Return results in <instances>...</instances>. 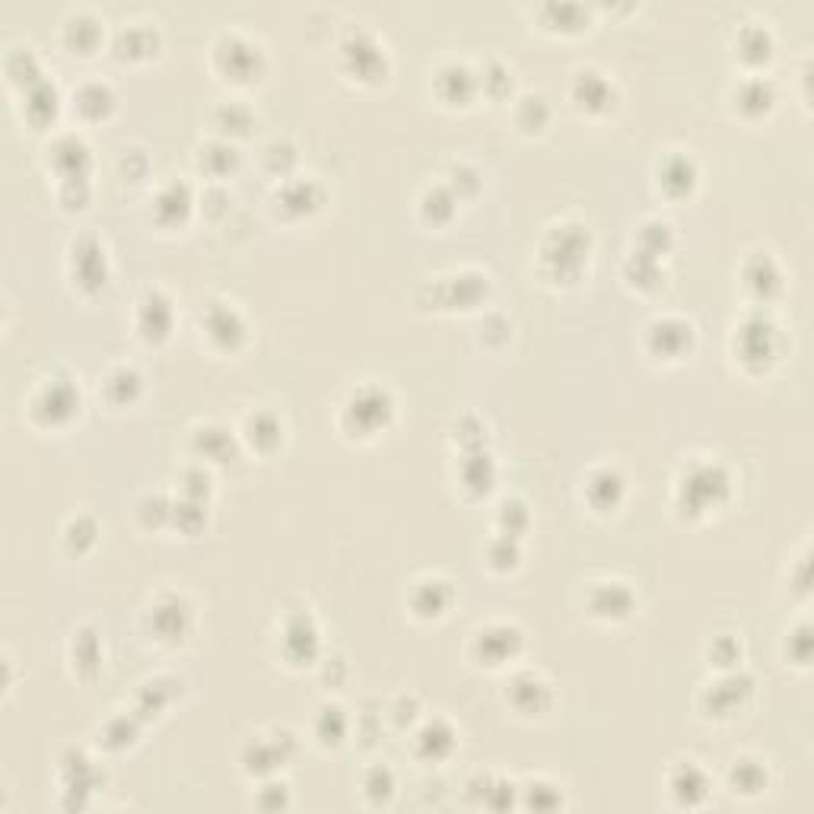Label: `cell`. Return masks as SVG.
<instances>
[{"mask_svg":"<svg viewBox=\"0 0 814 814\" xmlns=\"http://www.w3.org/2000/svg\"><path fill=\"white\" fill-rule=\"evenodd\" d=\"M592 254V232L583 223L563 220L557 227H551L541 239V274L554 283H573L583 274Z\"/></svg>","mask_w":814,"mask_h":814,"instance_id":"6da1fadb","label":"cell"},{"mask_svg":"<svg viewBox=\"0 0 814 814\" xmlns=\"http://www.w3.org/2000/svg\"><path fill=\"white\" fill-rule=\"evenodd\" d=\"M732 493V474L719 461H690L675 481V507L690 519H700L719 509Z\"/></svg>","mask_w":814,"mask_h":814,"instance_id":"7a4b0ae2","label":"cell"},{"mask_svg":"<svg viewBox=\"0 0 814 814\" xmlns=\"http://www.w3.org/2000/svg\"><path fill=\"white\" fill-rule=\"evenodd\" d=\"M395 417V398L379 382H363L347 392L344 405L337 410V427L354 439L379 436Z\"/></svg>","mask_w":814,"mask_h":814,"instance_id":"3957f363","label":"cell"},{"mask_svg":"<svg viewBox=\"0 0 814 814\" xmlns=\"http://www.w3.org/2000/svg\"><path fill=\"white\" fill-rule=\"evenodd\" d=\"M732 354L748 373H766L783 354V334L776 322L763 312L744 315L732 334Z\"/></svg>","mask_w":814,"mask_h":814,"instance_id":"277c9868","label":"cell"},{"mask_svg":"<svg viewBox=\"0 0 814 814\" xmlns=\"http://www.w3.org/2000/svg\"><path fill=\"white\" fill-rule=\"evenodd\" d=\"M25 414L35 427H64L80 414V388L67 376H49L42 379L25 398Z\"/></svg>","mask_w":814,"mask_h":814,"instance_id":"5b68a950","label":"cell"},{"mask_svg":"<svg viewBox=\"0 0 814 814\" xmlns=\"http://www.w3.org/2000/svg\"><path fill=\"white\" fill-rule=\"evenodd\" d=\"M300 751V741L290 729H271L268 735H252L246 741L239 763H242V773L249 780H268V776H278L286 763L296 758Z\"/></svg>","mask_w":814,"mask_h":814,"instance_id":"8992f818","label":"cell"},{"mask_svg":"<svg viewBox=\"0 0 814 814\" xmlns=\"http://www.w3.org/2000/svg\"><path fill=\"white\" fill-rule=\"evenodd\" d=\"M522 649H525V634L509 620L481 624L471 630L468 639V656L481 668H507L522 656Z\"/></svg>","mask_w":814,"mask_h":814,"instance_id":"52a82bcc","label":"cell"},{"mask_svg":"<svg viewBox=\"0 0 814 814\" xmlns=\"http://www.w3.org/2000/svg\"><path fill=\"white\" fill-rule=\"evenodd\" d=\"M754 697V678L741 668H729L719 671L712 681L700 687L697 693V707L710 719H732L744 710V703Z\"/></svg>","mask_w":814,"mask_h":814,"instance_id":"ba28073f","label":"cell"},{"mask_svg":"<svg viewBox=\"0 0 814 814\" xmlns=\"http://www.w3.org/2000/svg\"><path fill=\"white\" fill-rule=\"evenodd\" d=\"M201 337L220 354H232L246 344L249 322L239 312V305L223 296H210L201 309Z\"/></svg>","mask_w":814,"mask_h":814,"instance_id":"9c48e42d","label":"cell"},{"mask_svg":"<svg viewBox=\"0 0 814 814\" xmlns=\"http://www.w3.org/2000/svg\"><path fill=\"white\" fill-rule=\"evenodd\" d=\"M213 71L229 83H252L264 71V54L252 39L239 32H223L213 42Z\"/></svg>","mask_w":814,"mask_h":814,"instance_id":"30bf717a","label":"cell"},{"mask_svg":"<svg viewBox=\"0 0 814 814\" xmlns=\"http://www.w3.org/2000/svg\"><path fill=\"white\" fill-rule=\"evenodd\" d=\"M67 274L74 280L76 290H83V293H100L105 286V280H108V254H105V246L93 232H83L71 242Z\"/></svg>","mask_w":814,"mask_h":814,"instance_id":"8fae6325","label":"cell"},{"mask_svg":"<svg viewBox=\"0 0 814 814\" xmlns=\"http://www.w3.org/2000/svg\"><path fill=\"white\" fill-rule=\"evenodd\" d=\"M144 620H147V630L153 634V639L176 646V643H181L185 636L191 634L195 614H191V605L178 592H159L150 602L147 614H144Z\"/></svg>","mask_w":814,"mask_h":814,"instance_id":"7c38bea8","label":"cell"},{"mask_svg":"<svg viewBox=\"0 0 814 814\" xmlns=\"http://www.w3.org/2000/svg\"><path fill=\"white\" fill-rule=\"evenodd\" d=\"M693 337L697 334H693V325L687 319H681V315H659V319H653L643 328V347H646L649 356L671 363V359H681V356L690 354Z\"/></svg>","mask_w":814,"mask_h":814,"instance_id":"4fadbf2b","label":"cell"},{"mask_svg":"<svg viewBox=\"0 0 814 814\" xmlns=\"http://www.w3.org/2000/svg\"><path fill=\"white\" fill-rule=\"evenodd\" d=\"M665 786H668V795L678 808H703L712 795V776L700 761L681 758L668 766Z\"/></svg>","mask_w":814,"mask_h":814,"instance_id":"5bb4252c","label":"cell"},{"mask_svg":"<svg viewBox=\"0 0 814 814\" xmlns=\"http://www.w3.org/2000/svg\"><path fill=\"white\" fill-rule=\"evenodd\" d=\"M410 751L420 763H449L458 751V729L446 719V716H430L424 722H417L414 735H410Z\"/></svg>","mask_w":814,"mask_h":814,"instance_id":"9a60e30c","label":"cell"},{"mask_svg":"<svg viewBox=\"0 0 814 814\" xmlns=\"http://www.w3.org/2000/svg\"><path fill=\"white\" fill-rule=\"evenodd\" d=\"M173 325H176V305H173V300L166 296V290L147 286L140 293V300H137V309H134L137 337L147 341V344H163V341H169Z\"/></svg>","mask_w":814,"mask_h":814,"instance_id":"2e32d148","label":"cell"},{"mask_svg":"<svg viewBox=\"0 0 814 814\" xmlns=\"http://www.w3.org/2000/svg\"><path fill=\"white\" fill-rule=\"evenodd\" d=\"M585 610L595 620L605 624H620L636 610V595L630 583L624 580H602V583H588L585 592Z\"/></svg>","mask_w":814,"mask_h":814,"instance_id":"e0dca14e","label":"cell"},{"mask_svg":"<svg viewBox=\"0 0 814 814\" xmlns=\"http://www.w3.org/2000/svg\"><path fill=\"white\" fill-rule=\"evenodd\" d=\"M503 697H507L509 707L515 710V716H522V719L544 716L554 707V687L547 685V678L538 675V671H515L509 678Z\"/></svg>","mask_w":814,"mask_h":814,"instance_id":"ac0fdd59","label":"cell"},{"mask_svg":"<svg viewBox=\"0 0 814 814\" xmlns=\"http://www.w3.org/2000/svg\"><path fill=\"white\" fill-rule=\"evenodd\" d=\"M280 653H283L286 665H309V661L319 659L322 643H319V627H315L309 610H296V614L283 617Z\"/></svg>","mask_w":814,"mask_h":814,"instance_id":"d6986e66","label":"cell"},{"mask_svg":"<svg viewBox=\"0 0 814 814\" xmlns=\"http://www.w3.org/2000/svg\"><path fill=\"white\" fill-rule=\"evenodd\" d=\"M570 100L583 112V115H608L617 102V86L610 83L608 74L595 71V67H580L570 83Z\"/></svg>","mask_w":814,"mask_h":814,"instance_id":"ffe728a7","label":"cell"},{"mask_svg":"<svg viewBox=\"0 0 814 814\" xmlns=\"http://www.w3.org/2000/svg\"><path fill=\"white\" fill-rule=\"evenodd\" d=\"M341 58L347 64V74L356 76V80H379L388 71L385 49L376 42V35L366 32V29H356L341 42Z\"/></svg>","mask_w":814,"mask_h":814,"instance_id":"44dd1931","label":"cell"},{"mask_svg":"<svg viewBox=\"0 0 814 814\" xmlns=\"http://www.w3.org/2000/svg\"><path fill=\"white\" fill-rule=\"evenodd\" d=\"M58 776H61V799L74 795V802L67 808H86L90 805V795L100 786L96 761L90 754H83V751H67L61 758Z\"/></svg>","mask_w":814,"mask_h":814,"instance_id":"7402d4cb","label":"cell"},{"mask_svg":"<svg viewBox=\"0 0 814 814\" xmlns=\"http://www.w3.org/2000/svg\"><path fill=\"white\" fill-rule=\"evenodd\" d=\"M274 204H278V213H283L286 220H305L325 207V188L312 176H290L280 181Z\"/></svg>","mask_w":814,"mask_h":814,"instance_id":"603a6c76","label":"cell"},{"mask_svg":"<svg viewBox=\"0 0 814 814\" xmlns=\"http://www.w3.org/2000/svg\"><path fill=\"white\" fill-rule=\"evenodd\" d=\"M697 181H700V166L690 153H661V159L656 163V185L665 198H687L697 188Z\"/></svg>","mask_w":814,"mask_h":814,"instance_id":"cb8c5ba5","label":"cell"},{"mask_svg":"<svg viewBox=\"0 0 814 814\" xmlns=\"http://www.w3.org/2000/svg\"><path fill=\"white\" fill-rule=\"evenodd\" d=\"M627 493V478L614 465H595L583 481V497L595 512H610L624 503Z\"/></svg>","mask_w":814,"mask_h":814,"instance_id":"d4e9b609","label":"cell"},{"mask_svg":"<svg viewBox=\"0 0 814 814\" xmlns=\"http://www.w3.org/2000/svg\"><path fill=\"white\" fill-rule=\"evenodd\" d=\"M741 283L744 290L754 296V300H773L780 290H783V271H780V261L770 252H751L741 264Z\"/></svg>","mask_w":814,"mask_h":814,"instance_id":"484cf974","label":"cell"},{"mask_svg":"<svg viewBox=\"0 0 814 814\" xmlns=\"http://www.w3.org/2000/svg\"><path fill=\"white\" fill-rule=\"evenodd\" d=\"M456 602V588L449 580L442 576H424L417 583L410 585V595H407V605L414 610V617L420 620H436L442 617L446 610L452 608Z\"/></svg>","mask_w":814,"mask_h":814,"instance_id":"4316f807","label":"cell"},{"mask_svg":"<svg viewBox=\"0 0 814 814\" xmlns=\"http://www.w3.org/2000/svg\"><path fill=\"white\" fill-rule=\"evenodd\" d=\"M432 90L446 105H468L478 96V74L461 61H446L432 76Z\"/></svg>","mask_w":814,"mask_h":814,"instance_id":"83f0119b","label":"cell"},{"mask_svg":"<svg viewBox=\"0 0 814 814\" xmlns=\"http://www.w3.org/2000/svg\"><path fill=\"white\" fill-rule=\"evenodd\" d=\"M49 166L58 178H86L90 169V147L80 134H61L49 144Z\"/></svg>","mask_w":814,"mask_h":814,"instance_id":"f1b7e54d","label":"cell"},{"mask_svg":"<svg viewBox=\"0 0 814 814\" xmlns=\"http://www.w3.org/2000/svg\"><path fill=\"white\" fill-rule=\"evenodd\" d=\"M726 786L729 792L735 795V799H744V802H751V799H761L766 786H770V770H766V763L758 761V758H751V754H741L735 761L729 763V770H726Z\"/></svg>","mask_w":814,"mask_h":814,"instance_id":"f546056e","label":"cell"},{"mask_svg":"<svg viewBox=\"0 0 814 814\" xmlns=\"http://www.w3.org/2000/svg\"><path fill=\"white\" fill-rule=\"evenodd\" d=\"M242 439L252 446L254 452L268 456L283 442V420L278 410L271 407H254L252 414H246L242 420Z\"/></svg>","mask_w":814,"mask_h":814,"instance_id":"4dcf8cb0","label":"cell"},{"mask_svg":"<svg viewBox=\"0 0 814 814\" xmlns=\"http://www.w3.org/2000/svg\"><path fill=\"white\" fill-rule=\"evenodd\" d=\"M71 102H74V115L80 122H102L115 112L118 96L105 80H86L76 86Z\"/></svg>","mask_w":814,"mask_h":814,"instance_id":"1f68e13d","label":"cell"},{"mask_svg":"<svg viewBox=\"0 0 814 814\" xmlns=\"http://www.w3.org/2000/svg\"><path fill=\"white\" fill-rule=\"evenodd\" d=\"M773 102H776V86L761 74H748L732 90V105L744 118H761L773 108Z\"/></svg>","mask_w":814,"mask_h":814,"instance_id":"d6a6232c","label":"cell"},{"mask_svg":"<svg viewBox=\"0 0 814 814\" xmlns=\"http://www.w3.org/2000/svg\"><path fill=\"white\" fill-rule=\"evenodd\" d=\"M191 207H195L191 188L185 181H166L153 198V220L159 227H176V223H185Z\"/></svg>","mask_w":814,"mask_h":814,"instance_id":"836d02e7","label":"cell"},{"mask_svg":"<svg viewBox=\"0 0 814 814\" xmlns=\"http://www.w3.org/2000/svg\"><path fill=\"white\" fill-rule=\"evenodd\" d=\"M497 481V465H493V456L487 449H461V458H458V483L481 497Z\"/></svg>","mask_w":814,"mask_h":814,"instance_id":"e575fe53","label":"cell"},{"mask_svg":"<svg viewBox=\"0 0 814 814\" xmlns=\"http://www.w3.org/2000/svg\"><path fill=\"white\" fill-rule=\"evenodd\" d=\"M100 392L102 398H105L112 407L134 405V401L140 398V392H144V376H140L134 366L118 363V366H112V369L102 376Z\"/></svg>","mask_w":814,"mask_h":814,"instance_id":"d590c367","label":"cell"},{"mask_svg":"<svg viewBox=\"0 0 814 814\" xmlns=\"http://www.w3.org/2000/svg\"><path fill=\"white\" fill-rule=\"evenodd\" d=\"M351 735V716L344 712L341 703H322L312 716V738L322 748H341L344 738Z\"/></svg>","mask_w":814,"mask_h":814,"instance_id":"8d00e7d4","label":"cell"},{"mask_svg":"<svg viewBox=\"0 0 814 814\" xmlns=\"http://www.w3.org/2000/svg\"><path fill=\"white\" fill-rule=\"evenodd\" d=\"M195 163H198V169H201L204 176L213 178V181H220V178H227L236 166H239V150H236V144L232 140H223V137H217V140H207L198 147L195 153Z\"/></svg>","mask_w":814,"mask_h":814,"instance_id":"74e56055","label":"cell"},{"mask_svg":"<svg viewBox=\"0 0 814 814\" xmlns=\"http://www.w3.org/2000/svg\"><path fill=\"white\" fill-rule=\"evenodd\" d=\"M436 283L446 286L439 305H474L487 293V274L481 271H461L452 278H439Z\"/></svg>","mask_w":814,"mask_h":814,"instance_id":"f35d334b","label":"cell"},{"mask_svg":"<svg viewBox=\"0 0 814 814\" xmlns=\"http://www.w3.org/2000/svg\"><path fill=\"white\" fill-rule=\"evenodd\" d=\"M398 792V780H395V770L388 763H373L363 770L359 776V795L366 799V805L373 808H385Z\"/></svg>","mask_w":814,"mask_h":814,"instance_id":"ab89813d","label":"cell"},{"mask_svg":"<svg viewBox=\"0 0 814 814\" xmlns=\"http://www.w3.org/2000/svg\"><path fill=\"white\" fill-rule=\"evenodd\" d=\"M71 661L83 678H93L102 668V636L96 627H76L71 636Z\"/></svg>","mask_w":814,"mask_h":814,"instance_id":"60d3db41","label":"cell"},{"mask_svg":"<svg viewBox=\"0 0 814 814\" xmlns=\"http://www.w3.org/2000/svg\"><path fill=\"white\" fill-rule=\"evenodd\" d=\"M458 198L456 191L442 181V185H427L420 201H417V210H420V220H427L432 227H442L456 217Z\"/></svg>","mask_w":814,"mask_h":814,"instance_id":"b9f144b4","label":"cell"},{"mask_svg":"<svg viewBox=\"0 0 814 814\" xmlns=\"http://www.w3.org/2000/svg\"><path fill=\"white\" fill-rule=\"evenodd\" d=\"M23 108H25V118L32 122V125H49L51 118H54V112H58V86L51 83V80H39V83H32L29 90L23 93Z\"/></svg>","mask_w":814,"mask_h":814,"instance_id":"7bdbcfd3","label":"cell"},{"mask_svg":"<svg viewBox=\"0 0 814 814\" xmlns=\"http://www.w3.org/2000/svg\"><path fill=\"white\" fill-rule=\"evenodd\" d=\"M519 805L522 808H534V812H560L566 808V799H563V786L551 783V780H529L525 786H519Z\"/></svg>","mask_w":814,"mask_h":814,"instance_id":"ee69618b","label":"cell"},{"mask_svg":"<svg viewBox=\"0 0 814 814\" xmlns=\"http://www.w3.org/2000/svg\"><path fill=\"white\" fill-rule=\"evenodd\" d=\"M102 39V25L96 17H90V13H71L67 20H64V42H67V49L71 51H80V54H90V51L100 45Z\"/></svg>","mask_w":814,"mask_h":814,"instance_id":"f6af8a7d","label":"cell"},{"mask_svg":"<svg viewBox=\"0 0 814 814\" xmlns=\"http://www.w3.org/2000/svg\"><path fill=\"white\" fill-rule=\"evenodd\" d=\"M254 125V115L252 108L246 105V102H220L217 108H213V127H217V134L223 137V140H232V137H239V134H249V127Z\"/></svg>","mask_w":814,"mask_h":814,"instance_id":"bcb514c9","label":"cell"},{"mask_svg":"<svg viewBox=\"0 0 814 814\" xmlns=\"http://www.w3.org/2000/svg\"><path fill=\"white\" fill-rule=\"evenodd\" d=\"M173 681L169 678H156V681H147V685H140L137 690V697H134V712H137V719H150V716H159V712L166 710L169 703H173V697H176V687H169Z\"/></svg>","mask_w":814,"mask_h":814,"instance_id":"7dc6e473","label":"cell"},{"mask_svg":"<svg viewBox=\"0 0 814 814\" xmlns=\"http://www.w3.org/2000/svg\"><path fill=\"white\" fill-rule=\"evenodd\" d=\"M137 732H140V719H137V712L127 710L118 712V716H112V719L102 726L100 741L102 748H108V751H125L127 744H134Z\"/></svg>","mask_w":814,"mask_h":814,"instance_id":"c3c4849f","label":"cell"},{"mask_svg":"<svg viewBox=\"0 0 814 814\" xmlns=\"http://www.w3.org/2000/svg\"><path fill=\"white\" fill-rule=\"evenodd\" d=\"M191 442H195V452L198 456L213 458V461H227L229 452H232V436L220 424H204V427H198L195 436H191Z\"/></svg>","mask_w":814,"mask_h":814,"instance_id":"681fc988","label":"cell"},{"mask_svg":"<svg viewBox=\"0 0 814 814\" xmlns=\"http://www.w3.org/2000/svg\"><path fill=\"white\" fill-rule=\"evenodd\" d=\"M624 278L639 290H656L661 283V261L653 254L630 252V258L624 261Z\"/></svg>","mask_w":814,"mask_h":814,"instance_id":"f907efd6","label":"cell"},{"mask_svg":"<svg viewBox=\"0 0 814 814\" xmlns=\"http://www.w3.org/2000/svg\"><path fill=\"white\" fill-rule=\"evenodd\" d=\"M675 242V232L665 220H646L639 223V232H636V252L653 254V258H665V252L671 249Z\"/></svg>","mask_w":814,"mask_h":814,"instance_id":"816d5d0a","label":"cell"},{"mask_svg":"<svg viewBox=\"0 0 814 814\" xmlns=\"http://www.w3.org/2000/svg\"><path fill=\"white\" fill-rule=\"evenodd\" d=\"M156 49V32L153 25H140V23H125V29L118 32L115 39V51L122 58H144Z\"/></svg>","mask_w":814,"mask_h":814,"instance_id":"f5cc1de1","label":"cell"},{"mask_svg":"<svg viewBox=\"0 0 814 814\" xmlns=\"http://www.w3.org/2000/svg\"><path fill=\"white\" fill-rule=\"evenodd\" d=\"M96 534H100V525H96V519L93 515H74L67 525H64V532H61V541H64V547L71 551V554H86L90 547H96Z\"/></svg>","mask_w":814,"mask_h":814,"instance_id":"db71d44e","label":"cell"},{"mask_svg":"<svg viewBox=\"0 0 814 814\" xmlns=\"http://www.w3.org/2000/svg\"><path fill=\"white\" fill-rule=\"evenodd\" d=\"M512 118H515V125L522 127V131L532 134V131H541V127L551 122V105H547V100L541 93H529V96H522V100L515 102Z\"/></svg>","mask_w":814,"mask_h":814,"instance_id":"11a10c76","label":"cell"},{"mask_svg":"<svg viewBox=\"0 0 814 814\" xmlns=\"http://www.w3.org/2000/svg\"><path fill=\"white\" fill-rule=\"evenodd\" d=\"M519 557H522L519 538H509V534L497 532V538L487 544V566L497 570V573L515 570V566H519Z\"/></svg>","mask_w":814,"mask_h":814,"instance_id":"9f6ffc18","label":"cell"},{"mask_svg":"<svg viewBox=\"0 0 814 814\" xmlns=\"http://www.w3.org/2000/svg\"><path fill=\"white\" fill-rule=\"evenodd\" d=\"M261 163H264V169H268L271 176H278L280 181H283V178H290V169H293V163H296V147H293L290 140L274 137L271 144H264Z\"/></svg>","mask_w":814,"mask_h":814,"instance_id":"6f0895ef","label":"cell"},{"mask_svg":"<svg viewBox=\"0 0 814 814\" xmlns=\"http://www.w3.org/2000/svg\"><path fill=\"white\" fill-rule=\"evenodd\" d=\"M738 51L748 58V61H763V58H770V49H773V35H770V29L766 25H744L741 32H738L735 39Z\"/></svg>","mask_w":814,"mask_h":814,"instance_id":"680465c9","label":"cell"},{"mask_svg":"<svg viewBox=\"0 0 814 814\" xmlns=\"http://www.w3.org/2000/svg\"><path fill=\"white\" fill-rule=\"evenodd\" d=\"M529 507L522 503V500H515V497H509L500 503L497 509V532L500 534H509V538H522V532L529 529Z\"/></svg>","mask_w":814,"mask_h":814,"instance_id":"91938a15","label":"cell"},{"mask_svg":"<svg viewBox=\"0 0 814 814\" xmlns=\"http://www.w3.org/2000/svg\"><path fill=\"white\" fill-rule=\"evenodd\" d=\"M254 805L264 808V812H280V808H290V786L278 780V776H268L261 780V786L254 789Z\"/></svg>","mask_w":814,"mask_h":814,"instance_id":"94428289","label":"cell"},{"mask_svg":"<svg viewBox=\"0 0 814 814\" xmlns=\"http://www.w3.org/2000/svg\"><path fill=\"white\" fill-rule=\"evenodd\" d=\"M707 656H710V665H716L719 671L738 668V659H741V643H738V636H732V634L712 636Z\"/></svg>","mask_w":814,"mask_h":814,"instance_id":"6125c7cd","label":"cell"},{"mask_svg":"<svg viewBox=\"0 0 814 814\" xmlns=\"http://www.w3.org/2000/svg\"><path fill=\"white\" fill-rule=\"evenodd\" d=\"M392 719H395V726L398 729H405V719L407 726H417V719H420V703H417V697H398V703H392Z\"/></svg>","mask_w":814,"mask_h":814,"instance_id":"be15d7a7","label":"cell"}]
</instances>
